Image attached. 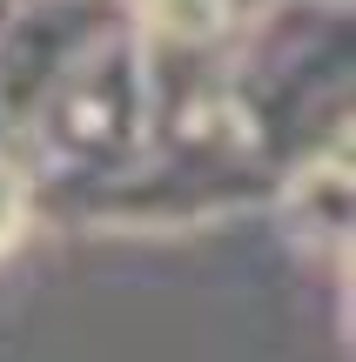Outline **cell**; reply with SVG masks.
<instances>
[{
  "instance_id": "6da1fadb",
  "label": "cell",
  "mask_w": 356,
  "mask_h": 362,
  "mask_svg": "<svg viewBox=\"0 0 356 362\" xmlns=\"http://www.w3.org/2000/svg\"><path fill=\"white\" fill-rule=\"evenodd\" d=\"M350 0H255L222 54V94L269 175L350 148Z\"/></svg>"
},
{
  "instance_id": "7a4b0ae2",
  "label": "cell",
  "mask_w": 356,
  "mask_h": 362,
  "mask_svg": "<svg viewBox=\"0 0 356 362\" xmlns=\"http://www.w3.org/2000/svg\"><path fill=\"white\" fill-rule=\"evenodd\" d=\"M13 148L27 155L34 181H74V188H108L128 175L148 148V74L134 27L108 34L34 115L21 121Z\"/></svg>"
},
{
  "instance_id": "3957f363",
  "label": "cell",
  "mask_w": 356,
  "mask_h": 362,
  "mask_svg": "<svg viewBox=\"0 0 356 362\" xmlns=\"http://www.w3.org/2000/svg\"><path fill=\"white\" fill-rule=\"evenodd\" d=\"M121 27V0H13L0 13V121L21 134V121Z\"/></svg>"
},
{
  "instance_id": "277c9868",
  "label": "cell",
  "mask_w": 356,
  "mask_h": 362,
  "mask_svg": "<svg viewBox=\"0 0 356 362\" xmlns=\"http://www.w3.org/2000/svg\"><path fill=\"white\" fill-rule=\"evenodd\" d=\"M148 47H229L255 0H121Z\"/></svg>"
},
{
  "instance_id": "5b68a950",
  "label": "cell",
  "mask_w": 356,
  "mask_h": 362,
  "mask_svg": "<svg viewBox=\"0 0 356 362\" xmlns=\"http://www.w3.org/2000/svg\"><path fill=\"white\" fill-rule=\"evenodd\" d=\"M34 168H27V155L21 148H0V255H7L13 242L27 235V221H34Z\"/></svg>"
},
{
  "instance_id": "8992f818",
  "label": "cell",
  "mask_w": 356,
  "mask_h": 362,
  "mask_svg": "<svg viewBox=\"0 0 356 362\" xmlns=\"http://www.w3.org/2000/svg\"><path fill=\"white\" fill-rule=\"evenodd\" d=\"M7 7H13V0H0V13H7Z\"/></svg>"
}]
</instances>
